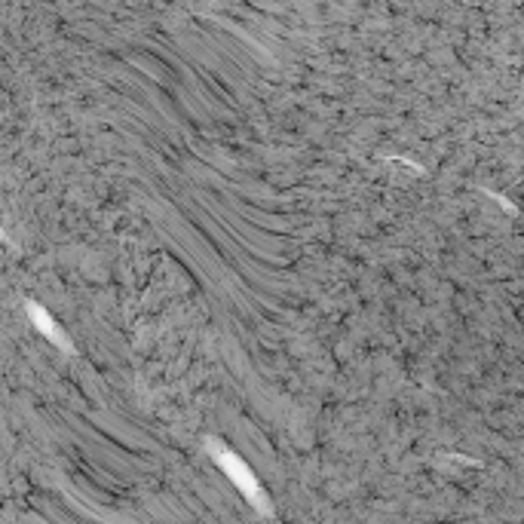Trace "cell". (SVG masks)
I'll use <instances>...</instances> for the list:
<instances>
[{
	"label": "cell",
	"mask_w": 524,
	"mask_h": 524,
	"mask_svg": "<svg viewBox=\"0 0 524 524\" xmlns=\"http://www.w3.org/2000/svg\"><path fill=\"white\" fill-rule=\"evenodd\" d=\"M218 463L224 466V469L231 472V478H233V482L240 485L242 491L249 494V497H252V503H258V506H261L264 512H270V509H267V503H264V494H261V487H258V482L252 478V472H249L246 466H242L240 461H236L233 454H227V451H218Z\"/></svg>",
	"instance_id": "6da1fadb"
}]
</instances>
